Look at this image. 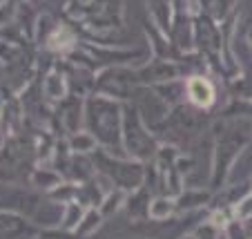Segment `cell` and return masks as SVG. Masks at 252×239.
Returning <instances> with one entry per match:
<instances>
[{
	"label": "cell",
	"mask_w": 252,
	"mask_h": 239,
	"mask_svg": "<svg viewBox=\"0 0 252 239\" xmlns=\"http://www.w3.org/2000/svg\"><path fill=\"white\" fill-rule=\"evenodd\" d=\"M188 90H190L192 103H196V105H201V107L210 105L214 101V90L205 78H192V81L188 83Z\"/></svg>",
	"instance_id": "obj_1"
}]
</instances>
